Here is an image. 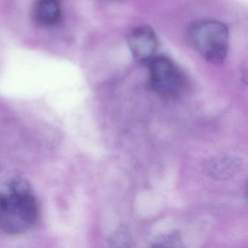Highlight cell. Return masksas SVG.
Listing matches in <instances>:
<instances>
[{
	"mask_svg": "<svg viewBox=\"0 0 248 248\" xmlns=\"http://www.w3.org/2000/svg\"><path fill=\"white\" fill-rule=\"evenodd\" d=\"M38 206L30 186L24 181L11 182L0 192V229L11 235L25 233L35 224Z\"/></svg>",
	"mask_w": 248,
	"mask_h": 248,
	"instance_id": "cell-1",
	"label": "cell"
},
{
	"mask_svg": "<svg viewBox=\"0 0 248 248\" xmlns=\"http://www.w3.org/2000/svg\"><path fill=\"white\" fill-rule=\"evenodd\" d=\"M189 38L197 52L210 63L221 64L229 50V30L223 23L204 20L190 29Z\"/></svg>",
	"mask_w": 248,
	"mask_h": 248,
	"instance_id": "cell-2",
	"label": "cell"
},
{
	"mask_svg": "<svg viewBox=\"0 0 248 248\" xmlns=\"http://www.w3.org/2000/svg\"><path fill=\"white\" fill-rule=\"evenodd\" d=\"M151 88L164 98L178 96L184 85L182 72L170 59L163 56L153 57L149 62Z\"/></svg>",
	"mask_w": 248,
	"mask_h": 248,
	"instance_id": "cell-3",
	"label": "cell"
},
{
	"mask_svg": "<svg viewBox=\"0 0 248 248\" xmlns=\"http://www.w3.org/2000/svg\"><path fill=\"white\" fill-rule=\"evenodd\" d=\"M127 40L130 53L137 62L145 63L155 57L158 40L156 33L150 27L141 26L134 29Z\"/></svg>",
	"mask_w": 248,
	"mask_h": 248,
	"instance_id": "cell-4",
	"label": "cell"
},
{
	"mask_svg": "<svg viewBox=\"0 0 248 248\" xmlns=\"http://www.w3.org/2000/svg\"><path fill=\"white\" fill-rule=\"evenodd\" d=\"M240 158L229 154L216 155L206 162L204 171L213 179L226 181L234 176L242 168Z\"/></svg>",
	"mask_w": 248,
	"mask_h": 248,
	"instance_id": "cell-5",
	"label": "cell"
},
{
	"mask_svg": "<svg viewBox=\"0 0 248 248\" xmlns=\"http://www.w3.org/2000/svg\"><path fill=\"white\" fill-rule=\"evenodd\" d=\"M34 16L36 21L41 25H56L62 16L59 0H38L34 7Z\"/></svg>",
	"mask_w": 248,
	"mask_h": 248,
	"instance_id": "cell-6",
	"label": "cell"
},
{
	"mask_svg": "<svg viewBox=\"0 0 248 248\" xmlns=\"http://www.w3.org/2000/svg\"><path fill=\"white\" fill-rule=\"evenodd\" d=\"M152 246L153 248H184L185 245L180 232L172 231L156 236L152 242Z\"/></svg>",
	"mask_w": 248,
	"mask_h": 248,
	"instance_id": "cell-7",
	"label": "cell"
},
{
	"mask_svg": "<svg viewBox=\"0 0 248 248\" xmlns=\"http://www.w3.org/2000/svg\"><path fill=\"white\" fill-rule=\"evenodd\" d=\"M107 244L111 248H131L133 237L128 228L125 226H120L108 237Z\"/></svg>",
	"mask_w": 248,
	"mask_h": 248,
	"instance_id": "cell-8",
	"label": "cell"
}]
</instances>
